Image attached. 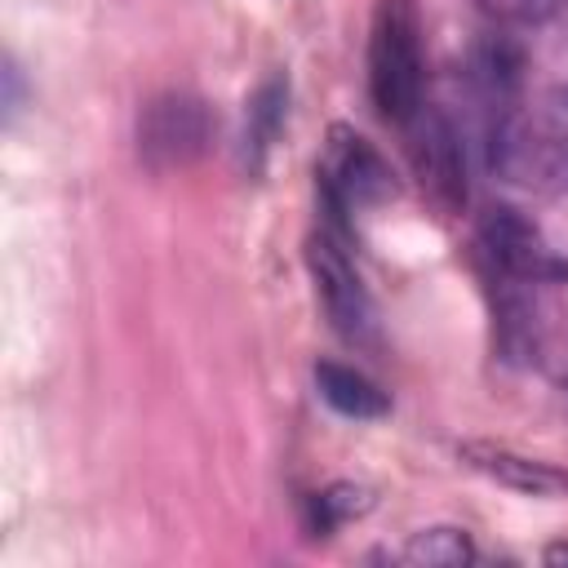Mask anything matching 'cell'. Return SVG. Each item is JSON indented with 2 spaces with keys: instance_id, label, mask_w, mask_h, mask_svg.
Returning a JSON list of instances; mask_svg holds the SVG:
<instances>
[{
  "instance_id": "4",
  "label": "cell",
  "mask_w": 568,
  "mask_h": 568,
  "mask_svg": "<svg viewBox=\"0 0 568 568\" xmlns=\"http://www.w3.org/2000/svg\"><path fill=\"white\" fill-rule=\"evenodd\" d=\"M488 284H555L568 266L546 248L541 231L519 209H493L475 235Z\"/></svg>"
},
{
  "instance_id": "9",
  "label": "cell",
  "mask_w": 568,
  "mask_h": 568,
  "mask_svg": "<svg viewBox=\"0 0 568 568\" xmlns=\"http://www.w3.org/2000/svg\"><path fill=\"white\" fill-rule=\"evenodd\" d=\"M315 390L333 413L355 417V422H377V417L390 413V395L368 373H359L351 364H337V359L315 364Z\"/></svg>"
},
{
  "instance_id": "8",
  "label": "cell",
  "mask_w": 568,
  "mask_h": 568,
  "mask_svg": "<svg viewBox=\"0 0 568 568\" xmlns=\"http://www.w3.org/2000/svg\"><path fill=\"white\" fill-rule=\"evenodd\" d=\"M457 457L479 470L484 479L510 488V493H524V497H568V466H555L546 457H528L519 448H506V444H488V439H466L457 448Z\"/></svg>"
},
{
  "instance_id": "5",
  "label": "cell",
  "mask_w": 568,
  "mask_h": 568,
  "mask_svg": "<svg viewBox=\"0 0 568 568\" xmlns=\"http://www.w3.org/2000/svg\"><path fill=\"white\" fill-rule=\"evenodd\" d=\"M213 111L191 93H164L142 106L138 151L151 169H182L200 160L213 142Z\"/></svg>"
},
{
  "instance_id": "11",
  "label": "cell",
  "mask_w": 568,
  "mask_h": 568,
  "mask_svg": "<svg viewBox=\"0 0 568 568\" xmlns=\"http://www.w3.org/2000/svg\"><path fill=\"white\" fill-rule=\"evenodd\" d=\"M373 510V493L364 484H328L320 493L306 497V532L311 537H333L337 528H346L351 519Z\"/></svg>"
},
{
  "instance_id": "6",
  "label": "cell",
  "mask_w": 568,
  "mask_h": 568,
  "mask_svg": "<svg viewBox=\"0 0 568 568\" xmlns=\"http://www.w3.org/2000/svg\"><path fill=\"white\" fill-rule=\"evenodd\" d=\"M306 262H311L315 293H320V302H324L333 328H337L346 342H355V346L373 342V333H377V311H373V297H368V288H364V280H359V271H355L346 244H342L333 231H320V235L311 240V248H306Z\"/></svg>"
},
{
  "instance_id": "1",
  "label": "cell",
  "mask_w": 568,
  "mask_h": 568,
  "mask_svg": "<svg viewBox=\"0 0 568 568\" xmlns=\"http://www.w3.org/2000/svg\"><path fill=\"white\" fill-rule=\"evenodd\" d=\"M368 98L377 115L404 129L426 106V53L417 0H377L368 27Z\"/></svg>"
},
{
  "instance_id": "12",
  "label": "cell",
  "mask_w": 568,
  "mask_h": 568,
  "mask_svg": "<svg viewBox=\"0 0 568 568\" xmlns=\"http://www.w3.org/2000/svg\"><path fill=\"white\" fill-rule=\"evenodd\" d=\"M404 564H417V568H462L475 559V541L466 528H453V524H435V528H422L404 541L399 550Z\"/></svg>"
},
{
  "instance_id": "14",
  "label": "cell",
  "mask_w": 568,
  "mask_h": 568,
  "mask_svg": "<svg viewBox=\"0 0 568 568\" xmlns=\"http://www.w3.org/2000/svg\"><path fill=\"white\" fill-rule=\"evenodd\" d=\"M546 559H550V564H568V546H550Z\"/></svg>"
},
{
  "instance_id": "2",
  "label": "cell",
  "mask_w": 568,
  "mask_h": 568,
  "mask_svg": "<svg viewBox=\"0 0 568 568\" xmlns=\"http://www.w3.org/2000/svg\"><path fill=\"white\" fill-rule=\"evenodd\" d=\"M488 169L524 191L555 200L568 191V124L550 111L501 106L488 129Z\"/></svg>"
},
{
  "instance_id": "7",
  "label": "cell",
  "mask_w": 568,
  "mask_h": 568,
  "mask_svg": "<svg viewBox=\"0 0 568 568\" xmlns=\"http://www.w3.org/2000/svg\"><path fill=\"white\" fill-rule=\"evenodd\" d=\"M404 133H408V155H413V169H417L426 195L444 213H457L466 204V160H462V142H457L453 120L435 106H422L404 124Z\"/></svg>"
},
{
  "instance_id": "13",
  "label": "cell",
  "mask_w": 568,
  "mask_h": 568,
  "mask_svg": "<svg viewBox=\"0 0 568 568\" xmlns=\"http://www.w3.org/2000/svg\"><path fill=\"white\" fill-rule=\"evenodd\" d=\"M475 9L501 27H537L568 9V0H475Z\"/></svg>"
},
{
  "instance_id": "3",
  "label": "cell",
  "mask_w": 568,
  "mask_h": 568,
  "mask_svg": "<svg viewBox=\"0 0 568 568\" xmlns=\"http://www.w3.org/2000/svg\"><path fill=\"white\" fill-rule=\"evenodd\" d=\"M315 178H320L324 213L333 222H346L351 213L377 209V204H386L395 195V173H390L386 155L364 133H355L351 124H333L328 129V142H324L320 164H315Z\"/></svg>"
},
{
  "instance_id": "10",
  "label": "cell",
  "mask_w": 568,
  "mask_h": 568,
  "mask_svg": "<svg viewBox=\"0 0 568 568\" xmlns=\"http://www.w3.org/2000/svg\"><path fill=\"white\" fill-rule=\"evenodd\" d=\"M284 115H288V75L275 71L257 84V93L248 102V115H244V164L253 173H262L266 151L275 146V138L284 129Z\"/></svg>"
},
{
  "instance_id": "15",
  "label": "cell",
  "mask_w": 568,
  "mask_h": 568,
  "mask_svg": "<svg viewBox=\"0 0 568 568\" xmlns=\"http://www.w3.org/2000/svg\"><path fill=\"white\" fill-rule=\"evenodd\" d=\"M564 102H568V89H564Z\"/></svg>"
}]
</instances>
